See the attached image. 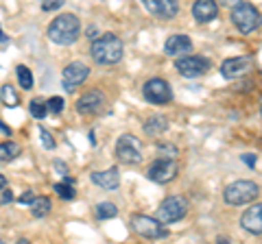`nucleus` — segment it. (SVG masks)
<instances>
[{"instance_id": "ddd939ff", "label": "nucleus", "mask_w": 262, "mask_h": 244, "mask_svg": "<svg viewBox=\"0 0 262 244\" xmlns=\"http://www.w3.org/2000/svg\"><path fill=\"white\" fill-rule=\"evenodd\" d=\"M140 3L151 15L162 18V20L175 18L179 11V0H140Z\"/></svg>"}, {"instance_id": "e433bc0d", "label": "nucleus", "mask_w": 262, "mask_h": 244, "mask_svg": "<svg viewBox=\"0 0 262 244\" xmlns=\"http://www.w3.org/2000/svg\"><path fill=\"white\" fill-rule=\"evenodd\" d=\"M5 185H7V179H5L3 173H0V188H5Z\"/></svg>"}, {"instance_id": "bb28decb", "label": "nucleus", "mask_w": 262, "mask_h": 244, "mask_svg": "<svg viewBox=\"0 0 262 244\" xmlns=\"http://www.w3.org/2000/svg\"><path fill=\"white\" fill-rule=\"evenodd\" d=\"M46 103H48V111L55 113V116H59V113L63 111V105H66V101L61 99V96H53V99H48Z\"/></svg>"}, {"instance_id": "ea45409f", "label": "nucleus", "mask_w": 262, "mask_h": 244, "mask_svg": "<svg viewBox=\"0 0 262 244\" xmlns=\"http://www.w3.org/2000/svg\"><path fill=\"white\" fill-rule=\"evenodd\" d=\"M0 244H3V240H0Z\"/></svg>"}, {"instance_id": "c85d7f7f", "label": "nucleus", "mask_w": 262, "mask_h": 244, "mask_svg": "<svg viewBox=\"0 0 262 244\" xmlns=\"http://www.w3.org/2000/svg\"><path fill=\"white\" fill-rule=\"evenodd\" d=\"M158 151L162 153V155H164V153H168L166 157H170V159H175V157H177V149H175L173 144H160V146H158Z\"/></svg>"}, {"instance_id": "c756f323", "label": "nucleus", "mask_w": 262, "mask_h": 244, "mask_svg": "<svg viewBox=\"0 0 262 244\" xmlns=\"http://www.w3.org/2000/svg\"><path fill=\"white\" fill-rule=\"evenodd\" d=\"M61 5H63V0H42V9L44 11H55V9H59Z\"/></svg>"}, {"instance_id": "aec40b11", "label": "nucleus", "mask_w": 262, "mask_h": 244, "mask_svg": "<svg viewBox=\"0 0 262 244\" xmlns=\"http://www.w3.org/2000/svg\"><path fill=\"white\" fill-rule=\"evenodd\" d=\"M142 129H144L146 135H160L162 131H166V129H168V120L164 116H151L149 120L144 122Z\"/></svg>"}, {"instance_id": "f704fd0d", "label": "nucleus", "mask_w": 262, "mask_h": 244, "mask_svg": "<svg viewBox=\"0 0 262 244\" xmlns=\"http://www.w3.org/2000/svg\"><path fill=\"white\" fill-rule=\"evenodd\" d=\"M0 131H3L5 135H9V137H11V129H9V127H7V125H5V122H3V120H0Z\"/></svg>"}, {"instance_id": "4468645a", "label": "nucleus", "mask_w": 262, "mask_h": 244, "mask_svg": "<svg viewBox=\"0 0 262 244\" xmlns=\"http://www.w3.org/2000/svg\"><path fill=\"white\" fill-rule=\"evenodd\" d=\"M249 68H251L249 57H232V59H225L221 63V75L225 79H238L245 72H249Z\"/></svg>"}, {"instance_id": "9b49d317", "label": "nucleus", "mask_w": 262, "mask_h": 244, "mask_svg": "<svg viewBox=\"0 0 262 244\" xmlns=\"http://www.w3.org/2000/svg\"><path fill=\"white\" fill-rule=\"evenodd\" d=\"M88 75H90V68L85 66V63H81V61L68 63L61 72V83L66 87V92H75L77 85H81L88 79Z\"/></svg>"}, {"instance_id": "cd10ccee", "label": "nucleus", "mask_w": 262, "mask_h": 244, "mask_svg": "<svg viewBox=\"0 0 262 244\" xmlns=\"http://www.w3.org/2000/svg\"><path fill=\"white\" fill-rule=\"evenodd\" d=\"M39 137H42V144H44L46 151H53L55 149V140H53V135L48 133L46 129H39Z\"/></svg>"}, {"instance_id": "2f4dec72", "label": "nucleus", "mask_w": 262, "mask_h": 244, "mask_svg": "<svg viewBox=\"0 0 262 244\" xmlns=\"http://www.w3.org/2000/svg\"><path fill=\"white\" fill-rule=\"evenodd\" d=\"M33 199H35V197H33V192H31V190H27V192H24V194H22V197H20L18 201L22 203V205H29V203H31Z\"/></svg>"}, {"instance_id": "5701e85b", "label": "nucleus", "mask_w": 262, "mask_h": 244, "mask_svg": "<svg viewBox=\"0 0 262 244\" xmlns=\"http://www.w3.org/2000/svg\"><path fill=\"white\" fill-rule=\"evenodd\" d=\"M29 111H31L33 118L44 120V116L48 113V103H44L42 99H33V101L29 103Z\"/></svg>"}, {"instance_id": "58836bf2", "label": "nucleus", "mask_w": 262, "mask_h": 244, "mask_svg": "<svg viewBox=\"0 0 262 244\" xmlns=\"http://www.w3.org/2000/svg\"><path fill=\"white\" fill-rule=\"evenodd\" d=\"M260 109H262V103H260Z\"/></svg>"}, {"instance_id": "f257e3e1", "label": "nucleus", "mask_w": 262, "mask_h": 244, "mask_svg": "<svg viewBox=\"0 0 262 244\" xmlns=\"http://www.w3.org/2000/svg\"><path fill=\"white\" fill-rule=\"evenodd\" d=\"M81 33V22L77 15L72 13H61L48 24L46 29V35L53 44H59V46H70L79 39Z\"/></svg>"}, {"instance_id": "c9c22d12", "label": "nucleus", "mask_w": 262, "mask_h": 244, "mask_svg": "<svg viewBox=\"0 0 262 244\" xmlns=\"http://www.w3.org/2000/svg\"><path fill=\"white\" fill-rule=\"evenodd\" d=\"M243 159H245V161H247V164H249V166H253V164H256V157H251V155H243Z\"/></svg>"}, {"instance_id": "7c9ffc66", "label": "nucleus", "mask_w": 262, "mask_h": 244, "mask_svg": "<svg viewBox=\"0 0 262 244\" xmlns=\"http://www.w3.org/2000/svg\"><path fill=\"white\" fill-rule=\"evenodd\" d=\"M11 201H13L11 190H7V185H5V188H0V205H5V203H11Z\"/></svg>"}, {"instance_id": "6e6552de", "label": "nucleus", "mask_w": 262, "mask_h": 244, "mask_svg": "<svg viewBox=\"0 0 262 244\" xmlns=\"http://www.w3.org/2000/svg\"><path fill=\"white\" fill-rule=\"evenodd\" d=\"M188 211V201L184 197H168L166 201H162V205L158 207V218L162 223H177L182 221Z\"/></svg>"}, {"instance_id": "b1692460", "label": "nucleus", "mask_w": 262, "mask_h": 244, "mask_svg": "<svg viewBox=\"0 0 262 244\" xmlns=\"http://www.w3.org/2000/svg\"><path fill=\"white\" fill-rule=\"evenodd\" d=\"M55 192L59 194V197L63 199V201H72L77 197V192H75V188H72V183L70 181H61V183H57L55 185Z\"/></svg>"}, {"instance_id": "4c0bfd02", "label": "nucleus", "mask_w": 262, "mask_h": 244, "mask_svg": "<svg viewBox=\"0 0 262 244\" xmlns=\"http://www.w3.org/2000/svg\"><path fill=\"white\" fill-rule=\"evenodd\" d=\"M0 42H7V35L3 33V27H0Z\"/></svg>"}, {"instance_id": "6ab92c4d", "label": "nucleus", "mask_w": 262, "mask_h": 244, "mask_svg": "<svg viewBox=\"0 0 262 244\" xmlns=\"http://www.w3.org/2000/svg\"><path fill=\"white\" fill-rule=\"evenodd\" d=\"M29 207H31V214L35 218H44V216L51 214L53 203H51V199H48V197H35L29 203Z\"/></svg>"}, {"instance_id": "9d476101", "label": "nucleus", "mask_w": 262, "mask_h": 244, "mask_svg": "<svg viewBox=\"0 0 262 244\" xmlns=\"http://www.w3.org/2000/svg\"><path fill=\"white\" fill-rule=\"evenodd\" d=\"M105 103H107V99H105L101 89H90L83 96H79L77 111L83 113V116H98L105 109Z\"/></svg>"}, {"instance_id": "f03ea898", "label": "nucleus", "mask_w": 262, "mask_h": 244, "mask_svg": "<svg viewBox=\"0 0 262 244\" xmlns=\"http://www.w3.org/2000/svg\"><path fill=\"white\" fill-rule=\"evenodd\" d=\"M92 59L101 66H114L122 59V53H125V46H122L120 37H116L114 33H105L98 35L96 39H92Z\"/></svg>"}, {"instance_id": "72a5a7b5", "label": "nucleus", "mask_w": 262, "mask_h": 244, "mask_svg": "<svg viewBox=\"0 0 262 244\" xmlns=\"http://www.w3.org/2000/svg\"><path fill=\"white\" fill-rule=\"evenodd\" d=\"M85 35H88L90 39H96V37H98V29H96V27H90Z\"/></svg>"}, {"instance_id": "f3484780", "label": "nucleus", "mask_w": 262, "mask_h": 244, "mask_svg": "<svg viewBox=\"0 0 262 244\" xmlns=\"http://www.w3.org/2000/svg\"><path fill=\"white\" fill-rule=\"evenodd\" d=\"M92 183H96L98 188H103V190H116L118 188V183H120V173H118V168H107V170H101V173H92Z\"/></svg>"}, {"instance_id": "2eb2a0df", "label": "nucleus", "mask_w": 262, "mask_h": 244, "mask_svg": "<svg viewBox=\"0 0 262 244\" xmlns=\"http://www.w3.org/2000/svg\"><path fill=\"white\" fill-rule=\"evenodd\" d=\"M241 225L247 233L262 235V203H256L241 216Z\"/></svg>"}, {"instance_id": "39448f33", "label": "nucleus", "mask_w": 262, "mask_h": 244, "mask_svg": "<svg viewBox=\"0 0 262 244\" xmlns=\"http://www.w3.org/2000/svg\"><path fill=\"white\" fill-rule=\"evenodd\" d=\"M232 22L236 24V29H238L241 33L249 35L260 27L262 20H260V13H258L256 7L249 5V3H241L232 9Z\"/></svg>"}, {"instance_id": "412c9836", "label": "nucleus", "mask_w": 262, "mask_h": 244, "mask_svg": "<svg viewBox=\"0 0 262 244\" xmlns=\"http://www.w3.org/2000/svg\"><path fill=\"white\" fill-rule=\"evenodd\" d=\"M94 214L98 221H110V218H116L118 216V207L114 205V203H98Z\"/></svg>"}, {"instance_id": "a878e982", "label": "nucleus", "mask_w": 262, "mask_h": 244, "mask_svg": "<svg viewBox=\"0 0 262 244\" xmlns=\"http://www.w3.org/2000/svg\"><path fill=\"white\" fill-rule=\"evenodd\" d=\"M0 96H3L5 105H9V107H15V105L20 103L18 94H15V89H13L11 85H5V87H3V92H0Z\"/></svg>"}, {"instance_id": "473e14b6", "label": "nucleus", "mask_w": 262, "mask_h": 244, "mask_svg": "<svg viewBox=\"0 0 262 244\" xmlns=\"http://www.w3.org/2000/svg\"><path fill=\"white\" fill-rule=\"evenodd\" d=\"M55 168H57V170H59V175H63V177H68V166H66V164H61V161H59V159H57V161H55Z\"/></svg>"}, {"instance_id": "1a4fd4ad", "label": "nucleus", "mask_w": 262, "mask_h": 244, "mask_svg": "<svg viewBox=\"0 0 262 244\" xmlns=\"http://www.w3.org/2000/svg\"><path fill=\"white\" fill-rule=\"evenodd\" d=\"M142 94H144V99L149 103H153V105H168L170 101H173L170 85L164 79H149L144 83Z\"/></svg>"}, {"instance_id": "4be33fe9", "label": "nucleus", "mask_w": 262, "mask_h": 244, "mask_svg": "<svg viewBox=\"0 0 262 244\" xmlns=\"http://www.w3.org/2000/svg\"><path fill=\"white\" fill-rule=\"evenodd\" d=\"M20 155V146L15 142H3L0 144V161H13Z\"/></svg>"}, {"instance_id": "7ed1b4c3", "label": "nucleus", "mask_w": 262, "mask_h": 244, "mask_svg": "<svg viewBox=\"0 0 262 244\" xmlns=\"http://www.w3.org/2000/svg\"><path fill=\"white\" fill-rule=\"evenodd\" d=\"M260 188L253 181H234L223 190V199L227 205H247L258 199Z\"/></svg>"}, {"instance_id": "20e7f679", "label": "nucleus", "mask_w": 262, "mask_h": 244, "mask_svg": "<svg viewBox=\"0 0 262 244\" xmlns=\"http://www.w3.org/2000/svg\"><path fill=\"white\" fill-rule=\"evenodd\" d=\"M131 229H134L138 235L146 238V240L168 238V229L162 225L160 218H151V216H142V214L131 216Z\"/></svg>"}, {"instance_id": "f8f14e48", "label": "nucleus", "mask_w": 262, "mask_h": 244, "mask_svg": "<svg viewBox=\"0 0 262 244\" xmlns=\"http://www.w3.org/2000/svg\"><path fill=\"white\" fill-rule=\"evenodd\" d=\"M175 68H177V72L182 77L196 79V77H201V75H206V72H208L210 61L203 59V57H194V55L192 57H182V59H177Z\"/></svg>"}, {"instance_id": "423d86ee", "label": "nucleus", "mask_w": 262, "mask_h": 244, "mask_svg": "<svg viewBox=\"0 0 262 244\" xmlns=\"http://www.w3.org/2000/svg\"><path fill=\"white\" fill-rule=\"evenodd\" d=\"M116 157L120 164L136 166L142 161V146L134 135H120L116 142Z\"/></svg>"}, {"instance_id": "dca6fc26", "label": "nucleus", "mask_w": 262, "mask_h": 244, "mask_svg": "<svg viewBox=\"0 0 262 244\" xmlns=\"http://www.w3.org/2000/svg\"><path fill=\"white\" fill-rule=\"evenodd\" d=\"M192 15L196 22L206 24V22H212L219 15V5L216 0H194L192 5Z\"/></svg>"}, {"instance_id": "a211bd4d", "label": "nucleus", "mask_w": 262, "mask_h": 244, "mask_svg": "<svg viewBox=\"0 0 262 244\" xmlns=\"http://www.w3.org/2000/svg\"><path fill=\"white\" fill-rule=\"evenodd\" d=\"M192 51V42L188 35H170L164 44V53L170 55V57H179V55H186Z\"/></svg>"}, {"instance_id": "0eeeda50", "label": "nucleus", "mask_w": 262, "mask_h": 244, "mask_svg": "<svg viewBox=\"0 0 262 244\" xmlns=\"http://www.w3.org/2000/svg\"><path fill=\"white\" fill-rule=\"evenodd\" d=\"M177 170H179V166H177L175 159L160 157L149 166V170H146V179H151L155 183H168L177 177Z\"/></svg>"}, {"instance_id": "393cba45", "label": "nucleus", "mask_w": 262, "mask_h": 244, "mask_svg": "<svg viewBox=\"0 0 262 244\" xmlns=\"http://www.w3.org/2000/svg\"><path fill=\"white\" fill-rule=\"evenodd\" d=\"M18 81L22 89H31L33 87V75L27 66H18Z\"/></svg>"}]
</instances>
